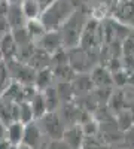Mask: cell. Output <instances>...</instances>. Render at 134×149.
<instances>
[{"instance_id": "6da1fadb", "label": "cell", "mask_w": 134, "mask_h": 149, "mask_svg": "<svg viewBox=\"0 0 134 149\" xmlns=\"http://www.w3.org/2000/svg\"><path fill=\"white\" fill-rule=\"evenodd\" d=\"M76 10V6L70 0H52L39 17L46 30H60L63 24Z\"/></svg>"}, {"instance_id": "7a4b0ae2", "label": "cell", "mask_w": 134, "mask_h": 149, "mask_svg": "<svg viewBox=\"0 0 134 149\" xmlns=\"http://www.w3.org/2000/svg\"><path fill=\"white\" fill-rule=\"evenodd\" d=\"M88 19L90 18L85 15V12L76 9L70 15V18L63 24V27L60 29V34H61L63 46L66 49H72V48L79 46L82 33L85 30V26H87Z\"/></svg>"}, {"instance_id": "3957f363", "label": "cell", "mask_w": 134, "mask_h": 149, "mask_svg": "<svg viewBox=\"0 0 134 149\" xmlns=\"http://www.w3.org/2000/svg\"><path fill=\"white\" fill-rule=\"evenodd\" d=\"M37 124L40 125L43 134L46 136V137H49L51 140L63 137L66 124L63 122L61 116H60L57 112H48L45 116L37 119Z\"/></svg>"}, {"instance_id": "277c9868", "label": "cell", "mask_w": 134, "mask_h": 149, "mask_svg": "<svg viewBox=\"0 0 134 149\" xmlns=\"http://www.w3.org/2000/svg\"><path fill=\"white\" fill-rule=\"evenodd\" d=\"M43 137H46V136L43 134L37 121H31V122L26 124L22 143L31 146L33 149H43Z\"/></svg>"}, {"instance_id": "5b68a950", "label": "cell", "mask_w": 134, "mask_h": 149, "mask_svg": "<svg viewBox=\"0 0 134 149\" xmlns=\"http://www.w3.org/2000/svg\"><path fill=\"white\" fill-rule=\"evenodd\" d=\"M64 143L70 148V149H81L82 143L85 140V134L82 131L81 124H73V125H67L64 128L63 137Z\"/></svg>"}, {"instance_id": "8992f818", "label": "cell", "mask_w": 134, "mask_h": 149, "mask_svg": "<svg viewBox=\"0 0 134 149\" xmlns=\"http://www.w3.org/2000/svg\"><path fill=\"white\" fill-rule=\"evenodd\" d=\"M37 42H40L39 48L43 49V51H46L48 54H54L55 51H58V49L64 48L60 30H48Z\"/></svg>"}, {"instance_id": "52a82bcc", "label": "cell", "mask_w": 134, "mask_h": 149, "mask_svg": "<svg viewBox=\"0 0 134 149\" xmlns=\"http://www.w3.org/2000/svg\"><path fill=\"white\" fill-rule=\"evenodd\" d=\"M6 17H8L6 19H8V24L10 26V29L24 27L27 22L19 3H9L8 8H6Z\"/></svg>"}, {"instance_id": "ba28073f", "label": "cell", "mask_w": 134, "mask_h": 149, "mask_svg": "<svg viewBox=\"0 0 134 149\" xmlns=\"http://www.w3.org/2000/svg\"><path fill=\"white\" fill-rule=\"evenodd\" d=\"M54 72L49 69V67H43V69H39L36 72V76H34V86L37 91H43L46 88L52 86V82H54Z\"/></svg>"}, {"instance_id": "9c48e42d", "label": "cell", "mask_w": 134, "mask_h": 149, "mask_svg": "<svg viewBox=\"0 0 134 149\" xmlns=\"http://www.w3.org/2000/svg\"><path fill=\"white\" fill-rule=\"evenodd\" d=\"M24 128L26 124H22L21 121H12L10 124H8V136L6 139L12 143V145H21L22 143V137H24Z\"/></svg>"}, {"instance_id": "30bf717a", "label": "cell", "mask_w": 134, "mask_h": 149, "mask_svg": "<svg viewBox=\"0 0 134 149\" xmlns=\"http://www.w3.org/2000/svg\"><path fill=\"white\" fill-rule=\"evenodd\" d=\"M30 104L33 109V113H34V119L37 121L42 116H45L48 113V107H46V102H45V97L42 91H37L31 98H30Z\"/></svg>"}, {"instance_id": "8fae6325", "label": "cell", "mask_w": 134, "mask_h": 149, "mask_svg": "<svg viewBox=\"0 0 134 149\" xmlns=\"http://www.w3.org/2000/svg\"><path fill=\"white\" fill-rule=\"evenodd\" d=\"M21 9L26 19H34L39 18L42 14V6L39 5L37 0H21Z\"/></svg>"}, {"instance_id": "7c38bea8", "label": "cell", "mask_w": 134, "mask_h": 149, "mask_svg": "<svg viewBox=\"0 0 134 149\" xmlns=\"http://www.w3.org/2000/svg\"><path fill=\"white\" fill-rule=\"evenodd\" d=\"M17 52H18V48H17V43L14 40L12 33L5 34L2 37V54L5 57H8V60H15L17 58Z\"/></svg>"}, {"instance_id": "4fadbf2b", "label": "cell", "mask_w": 134, "mask_h": 149, "mask_svg": "<svg viewBox=\"0 0 134 149\" xmlns=\"http://www.w3.org/2000/svg\"><path fill=\"white\" fill-rule=\"evenodd\" d=\"M26 30L28 31V34H30V37H31L33 40H39L40 37L48 31L39 18L27 19V22H26Z\"/></svg>"}, {"instance_id": "5bb4252c", "label": "cell", "mask_w": 134, "mask_h": 149, "mask_svg": "<svg viewBox=\"0 0 134 149\" xmlns=\"http://www.w3.org/2000/svg\"><path fill=\"white\" fill-rule=\"evenodd\" d=\"M43 93V97H45V102H46V107H48V112H55L57 107L60 106V95H58V91L54 86H49L42 91Z\"/></svg>"}, {"instance_id": "9a60e30c", "label": "cell", "mask_w": 134, "mask_h": 149, "mask_svg": "<svg viewBox=\"0 0 134 149\" xmlns=\"http://www.w3.org/2000/svg\"><path fill=\"white\" fill-rule=\"evenodd\" d=\"M91 81H92V84L99 85V86H104V85H107V84L113 82L112 74L109 73V70L104 69V67H97V69H94V70H92V74H91Z\"/></svg>"}, {"instance_id": "2e32d148", "label": "cell", "mask_w": 134, "mask_h": 149, "mask_svg": "<svg viewBox=\"0 0 134 149\" xmlns=\"http://www.w3.org/2000/svg\"><path fill=\"white\" fill-rule=\"evenodd\" d=\"M18 121H21L22 124H28L31 121H36L31 104L28 100H24V102L18 103Z\"/></svg>"}, {"instance_id": "e0dca14e", "label": "cell", "mask_w": 134, "mask_h": 149, "mask_svg": "<svg viewBox=\"0 0 134 149\" xmlns=\"http://www.w3.org/2000/svg\"><path fill=\"white\" fill-rule=\"evenodd\" d=\"M81 127H82V131L85 136H97L99 134V130H100V125L91 118L81 122Z\"/></svg>"}, {"instance_id": "ac0fdd59", "label": "cell", "mask_w": 134, "mask_h": 149, "mask_svg": "<svg viewBox=\"0 0 134 149\" xmlns=\"http://www.w3.org/2000/svg\"><path fill=\"white\" fill-rule=\"evenodd\" d=\"M81 149H106L101 140L97 139V136H85V140Z\"/></svg>"}, {"instance_id": "d6986e66", "label": "cell", "mask_w": 134, "mask_h": 149, "mask_svg": "<svg viewBox=\"0 0 134 149\" xmlns=\"http://www.w3.org/2000/svg\"><path fill=\"white\" fill-rule=\"evenodd\" d=\"M45 149H70V148L64 143L63 139H52L45 146Z\"/></svg>"}, {"instance_id": "ffe728a7", "label": "cell", "mask_w": 134, "mask_h": 149, "mask_svg": "<svg viewBox=\"0 0 134 149\" xmlns=\"http://www.w3.org/2000/svg\"><path fill=\"white\" fill-rule=\"evenodd\" d=\"M10 148H12V143L8 139H2V140H0V149H10Z\"/></svg>"}, {"instance_id": "44dd1931", "label": "cell", "mask_w": 134, "mask_h": 149, "mask_svg": "<svg viewBox=\"0 0 134 149\" xmlns=\"http://www.w3.org/2000/svg\"><path fill=\"white\" fill-rule=\"evenodd\" d=\"M37 2H39V5L42 6V10H43V9L48 6V5H49V3L52 2V0H37Z\"/></svg>"}, {"instance_id": "7402d4cb", "label": "cell", "mask_w": 134, "mask_h": 149, "mask_svg": "<svg viewBox=\"0 0 134 149\" xmlns=\"http://www.w3.org/2000/svg\"><path fill=\"white\" fill-rule=\"evenodd\" d=\"M17 149H33V148L26 145V143H21V145H17Z\"/></svg>"}, {"instance_id": "603a6c76", "label": "cell", "mask_w": 134, "mask_h": 149, "mask_svg": "<svg viewBox=\"0 0 134 149\" xmlns=\"http://www.w3.org/2000/svg\"><path fill=\"white\" fill-rule=\"evenodd\" d=\"M8 3H21V0H8Z\"/></svg>"}]
</instances>
